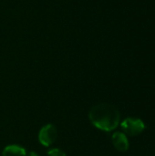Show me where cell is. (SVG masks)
Instances as JSON below:
<instances>
[{"label": "cell", "mask_w": 155, "mask_h": 156, "mask_svg": "<svg viewBox=\"0 0 155 156\" xmlns=\"http://www.w3.org/2000/svg\"><path fill=\"white\" fill-rule=\"evenodd\" d=\"M121 126L123 133L130 136L139 135L145 129L144 122L141 119L134 117H129L124 119L121 123Z\"/></svg>", "instance_id": "3957f363"}, {"label": "cell", "mask_w": 155, "mask_h": 156, "mask_svg": "<svg viewBox=\"0 0 155 156\" xmlns=\"http://www.w3.org/2000/svg\"><path fill=\"white\" fill-rule=\"evenodd\" d=\"M89 120L95 128L109 133L120 124L121 114L114 105L102 102L91 107L89 112Z\"/></svg>", "instance_id": "6da1fadb"}, {"label": "cell", "mask_w": 155, "mask_h": 156, "mask_svg": "<svg viewBox=\"0 0 155 156\" xmlns=\"http://www.w3.org/2000/svg\"><path fill=\"white\" fill-rule=\"evenodd\" d=\"M111 141L112 144L114 145V147L116 148L117 151L119 152H126L129 149V141L128 138L126 136V134L122 132H115L112 135H111Z\"/></svg>", "instance_id": "277c9868"}, {"label": "cell", "mask_w": 155, "mask_h": 156, "mask_svg": "<svg viewBox=\"0 0 155 156\" xmlns=\"http://www.w3.org/2000/svg\"><path fill=\"white\" fill-rule=\"evenodd\" d=\"M38 142L45 147L51 146L58 138V130L52 123H48L41 127L38 132Z\"/></svg>", "instance_id": "7a4b0ae2"}, {"label": "cell", "mask_w": 155, "mask_h": 156, "mask_svg": "<svg viewBox=\"0 0 155 156\" xmlns=\"http://www.w3.org/2000/svg\"><path fill=\"white\" fill-rule=\"evenodd\" d=\"M26 156H39V154H37V153L34 152V151H31V152H29V153L26 154Z\"/></svg>", "instance_id": "52a82bcc"}, {"label": "cell", "mask_w": 155, "mask_h": 156, "mask_svg": "<svg viewBox=\"0 0 155 156\" xmlns=\"http://www.w3.org/2000/svg\"><path fill=\"white\" fill-rule=\"evenodd\" d=\"M26 149L18 144L6 145L2 151V156H26Z\"/></svg>", "instance_id": "5b68a950"}, {"label": "cell", "mask_w": 155, "mask_h": 156, "mask_svg": "<svg viewBox=\"0 0 155 156\" xmlns=\"http://www.w3.org/2000/svg\"><path fill=\"white\" fill-rule=\"evenodd\" d=\"M48 156H67L66 153L59 148H52L47 152Z\"/></svg>", "instance_id": "8992f818"}]
</instances>
